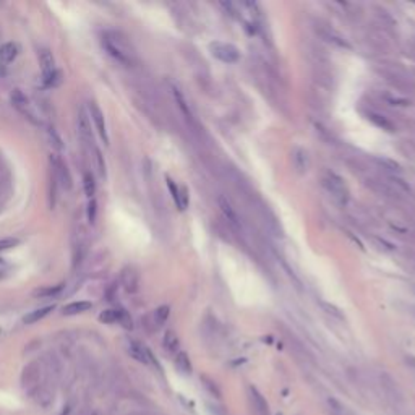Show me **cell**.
Listing matches in <instances>:
<instances>
[{"label":"cell","mask_w":415,"mask_h":415,"mask_svg":"<svg viewBox=\"0 0 415 415\" xmlns=\"http://www.w3.org/2000/svg\"><path fill=\"white\" fill-rule=\"evenodd\" d=\"M102 45L109 52L110 57H114L122 65H133L135 63V50L127 41V37L115 31H107L102 36Z\"/></svg>","instance_id":"6da1fadb"},{"label":"cell","mask_w":415,"mask_h":415,"mask_svg":"<svg viewBox=\"0 0 415 415\" xmlns=\"http://www.w3.org/2000/svg\"><path fill=\"white\" fill-rule=\"evenodd\" d=\"M39 63H41L42 78H44L45 84H49V86H57V84L62 83V73L57 70L55 58L49 49H42L39 52Z\"/></svg>","instance_id":"7a4b0ae2"},{"label":"cell","mask_w":415,"mask_h":415,"mask_svg":"<svg viewBox=\"0 0 415 415\" xmlns=\"http://www.w3.org/2000/svg\"><path fill=\"white\" fill-rule=\"evenodd\" d=\"M323 184L339 203H347L349 201V188L341 175H337L334 172H326L323 177Z\"/></svg>","instance_id":"3957f363"},{"label":"cell","mask_w":415,"mask_h":415,"mask_svg":"<svg viewBox=\"0 0 415 415\" xmlns=\"http://www.w3.org/2000/svg\"><path fill=\"white\" fill-rule=\"evenodd\" d=\"M41 375H42V368L39 362H31L24 367L23 373H21V386L24 391L28 393H36L39 389V383H41Z\"/></svg>","instance_id":"277c9868"},{"label":"cell","mask_w":415,"mask_h":415,"mask_svg":"<svg viewBox=\"0 0 415 415\" xmlns=\"http://www.w3.org/2000/svg\"><path fill=\"white\" fill-rule=\"evenodd\" d=\"M211 54L217 58V60L224 63H237L240 60V52L235 45H232L229 42H212L209 45Z\"/></svg>","instance_id":"5b68a950"},{"label":"cell","mask_w":415,"mask_h":415,"mask_svg":"<svg viewBox=\"0 0 415 415\" xmlns=\"http://www.w3.org/2000/svg\"><path fill=\"white\" fill-rule=\"evenodd\" d=\"M10 101H11V104L13 106H15L19 112H21L23 115H26L28 117V119L31 120V122H34V123H39L37 120H36V115H34V112H32L31 110V102H29V99L28 97H26V94L23 93L21 89H13L11 91V94H10Z\"/></svg>","instance_id":"8992f818"},{"label":"cell","mask_w":415,"mask_h":415,"mask_svg":"<svg viewBox=\"0 0 415 415\" xmlns=\"http://www.w3.org/2000/svg\"><path fill=\"white\" fill-rule=\"evenodd\" d=\"M128 354L130 357H133V359L136 362H140V363H145V365H149V363H154V357L151 354V350L146 349L143 344L140 342H135V341H130L128 342Z\"/></svg>","instance_id":"52a82bcc"},{"label":"cell","mask_w":415,"mask_h":415,"mask_svg":"<svg viewBox=\"0 0 415 415\" xmlns=\"http://www.w3.org/2000/svg\"><path fill=\"white\" fill-rule=\"evenodd\" d=\"M120 281H122L123 289H125L127 292H130V294H133V292L138 290V285H140L138 271H136L133 266H127V268L122 271Z\"/></svg>","instance_id":"ba28073f"},{"label":"cell","mask_w":415,"mask_h":415,"mask_svg":"<svg viewBox=\"0 0 415 415\" xmlns=\"http://www.w3.org/2000/svg\"><path fill=\"white\" fill-rule=\"evenodd\" d=\"M89 110H91V119H93V122H94L97 133H99V136L104 140V143L109 145V136H107V130H106V120H104L102 110L99 109V106H97L96 102H91V109Z\"/></svg>","instance_id":"9c48e42d"},{"label":"cell","mask_w":415,"mask_h":415,"mask_svg":"<svg viewBox=\"0 0 415 415\" xmlns=\"http://www.w3.org/2000/svg\"><path fill=\"white\" fill-rule=\"evenodd\" d=\"M76 127H78V133H80L81 140L88 141L89 145H93V132H91V123H89V117L86 114V110L83 107L78 112V119H76ZM94 146V145H93Z\"/></svg>","instance_id":"30bf717a"},{"label":"cell","mask_w":415,"mask_h":415,"mask_svg":"<svg viewBox=\"0 0 415 415\" xmlns=\"http://www.w3.org/2000/svg\"><path fill=\"white\" fill-rule=\"evenodd\" d=\"M71 251H73V268H76V266L81 264L84 255H86V237H84V230H80V233L75 235Z\"/></svg>","instance_id":"8fae6325"},{"label":"cell","mask_w":415,"mask_h":415,"mask_svg":"<svg viewBox=\"0 0 415 415\" xmlns=\"http://www.w3.org/2000/svg\"><path fill=\"white\" fill-rule=\"evenodd\" d=\"M167 187H169V190H171L172 198L175 201V205L179 206V209H185L188 205V195H187L185 188H179L171 179H167Z\"/></svg>","instance_id":"7c38bea8"},{"label":"cell","mask_w":415,"mask_h":415,"mask_svg":"<svg viewBox=\"0 0 415 415\" xmlns=\"http://www.w3.org/2000/svg\"><path fill=\"white\" fill-rule=\"evenodd\" d=\"M52 159H54V167H55V180L60 182L65 188H70L71 187V177H70V174L67 171V166H65L63 162L57 158V156H54Z\"/></svg>","instance_id":"4fadbf2b"},{"label":"cell","mask_w":415,"mask_h":415,"mask_svg":"<svg viewBox=\"0 0 415 415\" xmlns=\"http://www.w3.org/2000/svg\"><path fill=\"white\" fill-rule=\"evenodd\" d=\"M250 398L253 401V407H255L258 415H269L268 402H266V399L263 398L261 393H259L256 388H250Z\"/></svg>","instance_id":"5bb4252c"},{"label":"cell","mask_w":415,"mask_h":415,"mask_svg":"<svg viewBox=\"0 0 415 415\" xmlns=\"http://www.w3.org/2000/svg\"><path fill=\"white\" fill-rule=\"evenodd\" d=\"M19 54V47L15 42H6L0 47V60L5 63L13 62Z\"/></svg>","instance_id":"9a60e30c"},{"label":"cell","mask_w":415,"mask_h":415,"mask_svg":"<svg viewBox=\"0 0 415 415\" xmlns=\"http://www.w3.org/2000/svg\"><path fill=\"white\" fill-rule=\"evenodd\" d=\"M52 310H54V305H47V307H42V308H37V310H34V311H29V313L23 318V321H24L26 324L37 323L39 320H42L44 316H47Z\"/></svg>","instance_id":"2e32d148"},{"label":"cell","mask_w":415,"mask_h":415,"mask_svg":"<svg viewBox=\"0 0 415 415\" xmlns=\"http://www.w3.org/2000/svg\"><path fill=\"white\" fill-rule=\"evenodd\" d=\"M93 307V303L91 302H71L68 303L67 307H63V313L65 315H78V313H83V311H88Z\"/></svg>","instance_id":"e0dca14e"},{"label":"cell","mask_w":415,"mask_h":415,"mask_svg":"<svg viewBox=\"0 0 415 415\" xmlns=\"http://www.w3.org/2000/svg\"><path fill=\"white\" fill-rule=\"evenodd\" d=\"M162 346H164V349L167 350V352H171V354H175L179 350V337L177 334L174 333V331H166V334H164V341H162Z\"/></svg>","instance_id":"ac0fdd59"},{"label":"cell","mask_w":415,"mask_h":415,"mask_svg":"<svg viewBox=\"0 0 415 415\" xmlns=\"http://www.w3.org/2000/svg\"><path fill=\"white\" fill-rule=\"evenodd\" d=\"M175 367L180 373L184 375H190L192 373V362L188 359V355L185 352H179L175 355Z\"/></svg>","instance_id":"d6986e66"},{"label":"cell","mask_w":415,"mask_h":415,"mask_svg":"<svg viewBox=\"0 0 415 415\" xmlns=\"http://www.w3.org/2000/svg\"><path fill=\"white\" fill-rule=\"evenodd\" d=\"M219 206H220V209H222L224 216L227 217V220H229V222H230L233 227H238V219H237V214L233 212L232 206H230L229 203H227L225 200H222V198L219 200Z\"/></svg>","instance_id":"ffe728a7"},{"label":"cell","mask_w":415,"mask_h":415,"mask_svg":"<svg viewBox=\"0 0 415 415\" xmlns=\"http://www.w3.org/2000/svg\"><path fill=\"white\" fill-rule=\"evenodd\" d=\"M120 313L122 310H104L99 315V321L106 323V324H112V323H119L120 321Z\"/></svg>","instance_id":"44dd1931"},{"label":"cell","mask_w":415,"mask_h":415,"mask_svg":"<svg viewBox=\"0 0 415 415\" xmlns=\"http://www.w3.org/2000/svg\"><path fill=\"white\" fill-rule=\"evenodd\" d=\"M368 119L372 120L376 127H380V128H383V130H388V132H394V125H393V123L389 122V120H386L385 117H381V115H378V114H370Z\"/></svg>","instance_id":"7402d4cb"},{"label":"cell","mask_w":415,"mask_h":415,"mask_svg":"<svg viewBox=\"0 0 415 415\" xmlns=\"http://www.w3.org/2000/svg\"><path fill=\"white\" fill-rule=\"evenodd\" d=\"M169 313H171V308H169L167 305H162V307H159L158 310H156L154 311V324L156 326H162V324L167 321Z\"/></svg>","instance_id":"603a6c76"},{"label":"cell","mask_w":415,"mask_h":415,"mask_svg":"<svg viewBox=\"0 0 415 415\" xmlns=\"http://www.w3.org/2000/svg\"><path fill=\"white\" fill-rule=\"evenodd\" d=\"M83 187H84V193H86V197L93 198V195L96 193V182L93 179V175L88 174V172L83 175Z\"/></svg>","instance_id":"cb8c5ba5"},{"label":"cell","mask_w":415,"mask_h":415,"mask_svg":"<svg viewBox=\"0 0 415 415\" xmlns=\"http://www.w3.org/2000/svg\"><path fill=\"white\" fill-rule=\"evenodd\" d=\"M328 406L331 407V411H333L334 415H347L346 407H344L336 398H328Z\"/></svg>","instance_id":"d4e9b609"},{"label":"cell","mask_w":415,"mask_h":415,"mask_svg":"<svg viewBox=\"0 0 415 415\" xmlns=\"http://www.w3.org/2000/svg\"><path fill=\"white\" fill-rule=\"evenodd\" d=\"M376 162H380V164L388 169V171H393V172H399L401 171V166L398 162H394L391 159H386V158H376Z\"/></svg>","instance_id":"484cf974"},{"label":"cell","mask_w":415,"mask_h":415,"mask_svg":"<svg viewBox=\"0 0 415 415\" xmlns=\"http://www.w3.org/2000/svg\"><path fill=\"white\" fill-rule=\"evenodd\" d=\"M203 381H205L203 385L206 386V389H208V391H209V394H211V396H214V398H217V399L220 398V396H222V393H220V389L217 388V385H216V383H214V381L205 378V376H203Z\"/></svg>","instance_id":"4316f807"},{"label":"cell","mask_w":415,"mask_h":415,"mask_svg":"<svg viewBox=\"0 0 415 415\" xmlns=\"http://www.w3.org/2000/svg\"><path fill=\"white\" fill-rule=\"evenodd\" d=\"M94 158L97 162V171H99V174L104 177V175H106V162H104V156L99 151V148H96V146H94Z\"/></svg>","instance_id":"83f0119b"},{"label":"cell","mask_w":415,"mask_h":415,"mask_svg":"<svg viewBox=\"0 0 415 415\" xmlns=\"http://www.w3.org/2000/svg\"><path fill=\"white\" fill-rule=\"evenodd\" d=\"M47 136H49V141H50V145L57 148V149H62L63 145H62V140H60V136L57 135V132L54 128H47Z\"/></svg>","instance_id":"f1b7e54d"},{"label":"cell","mask_w":415,"mask_h":415,"mask_svg":"<svg viewBox=\"0 0 415 415\" xmlns=\"http://www.w3.org/2000/svg\"><path fill=\"white\" fill-rule=\"evenodd\" d=\"M60 290H62V285H57V287H47V289L36 290L34 295H37V297H54V295H57Z\"/></svg>","instance_id":"f546056e"},{"label":"cell","mask_w":415,"mask_h":415,"mask_svg":"<svg viewBox=\"0 0 415 415\" xmlns=\"http://www.w3.org/2000/svg\"><path fill=\"white\" fill-rule=\"evenodd\" d=\"M18 245V238H13V237H5V238H0V251H5V250H10L13 246Z\"/></svg>","instance_id":"4dcf8cb0"},{"label":"cell","mask_w":415,"mask_h":415,"mask_svg":"<svg viewBox=\"0 0 415 415\" xmlns=\"http://www.w3.org/2000/svg\"><path fill=\"white\" fill-rule=\"evenodd\" d=\"M96 212H97V205H96V200L91 198L89 203H88V220L91 224L96 222Z\"/></svg>","instance_id":"1f68e13d"},{"label":"cell","mask_w":415,"mask_h":415,"mask_svg":"<svg viewBox=\"0 0 415 415\" xmlns=\"http://www.w3.org/2000/svg\"><path fill=\"white\" fill-rule=\"evenodd\" d=\"M123 328H127V329H132L133 328V323H132V318H130V315L127 313L125 310H122V313H120V321H119Z\"/></svg>","instance_id":"d6a6232c"},{"label":"cell","mask_w":415,"mask_h":415,"mask_svg":"<svg viewBox=\"0 0 415 415\" xmlns=\"http://www.w3.org/2000/svg\"><path fill=\"white\" fill-rule=\"evenodd\" d=\"M208 411H209L212 415H225V412L222 411V407H217V406H211V404H208Z\"/></svg>","instance_id":"836d02e7"},{"label":"cell","mask_w":415,"mask_h":415,"mask_svg":"<svg viewBox=\"0 0 415 415\" xmlns=\"http://www.w3.org/2000/svg\"><path fill=\"white\" fill-rule=\"evenodd\" d=\"M324 307H326V308L329 310L328 313H333V315H334V316H337V318H342V315L339 313V310H337L336 307H333V305H328V303H324Z\"/></svg>","instance_id":"e575fe53"},{"label":"cell","mask_w":415,"mask_h":415,"mask_svg":"<svg viewBox=\"0 0 415 415\" xmlns=\"http://www.w3.org/2000/svg\"><path fill=\"white\" fill-rule=\"evenodd\" d=\"M68 412H70V407H65V411L60 415H68Z\"/></svg>","instance_id":"d590c367"},{"label":"cell","mask_w":415,"mask_h":415,"mask_svg":"<svg viewBox=\"0 0 415 415\" xmlns=\"http://www.w3.org/2000/svg\"><path fill=\"white\" fill-rule=\"evenodd\" d=\"M2 277H3V272H2V271H0V279H2Z\"/></svg>","instance_id":"8d00e7d4"},{"label":"cell","mask_w":415,"mask_h":415,"mask_svg":"<svg viewBox=\"0 0 415 415\" xmlns=\"http://www.w3.org/2000/svg\"><path fill=\"white\" fill-rule=\"evenodd\" d=\"M276 415H282V414H276Z\"/></svg>","instance_id":"74e56055"},{"label":"cell","mask_w":415,"mask_h":415,"mask_svg":"<svg viewBox=\"0 0 415 415\" xmlns=\"http://www.w3.org/2000/svg\"><path fill=\"white\" fill-rule=\"evenodd\" d=\"M93 415H99V414H93Z\"/></svg>","instance_id":"f35d334b"}]
</instances>
